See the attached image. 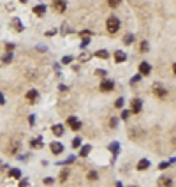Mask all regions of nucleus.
<instances>
[{
  "mask_svg": "<svg viewBox=\"0 0 176 187\" xmlns=\"http://www.w3.org/2000/svg\"><path fill=\"white\" fill-rule=\"evenodd\" d=\"M116 124H118V118H111V120H109V125H111V127H116Z\"/></svg>",
  "mask_w": 176,
  "mask_h": 187,
  "instance_id": "31",
  "label": "nucleus"
},
{
  "mask_svg": "<svg viewBox=\"0 0 176 187\" xmlns=\"http://www.w3.org/2000/svg\"><path fill=\"white\" fill-rule=\"evenodd\" d=\"M129 113H130V111L123 110V111H122V120H127V118H129Z\"/></svg>",
  "mask_w": 176,
  "mask_h": 187,
  "instance_id": "29",
  "label": "nucleus"
},
{
  "mask_svg": "<svg viewBox=\"0 0 176 187\" xmlns=\"http://www.w3.org/2000/svg\"><path fill=\"white\" fill-rule=\"evenodd\" d=\"M4 102H5V99H4V95L0 94V104H4Z\"/></svg>",
  "mask_w": 176,
  "mask_h": 187,
  "instance_id": "38",
  "label": "nucleus"
},
{
  "mask_svg": "<svg viewBox=\"0 0 176 187\" xmlns=\"http://www.w3.org/2000/svg\"><path fill=\"white\" fill-rule=\"evenodd\" d=\"M34 148H42L44 147V143H42V138H35V140H32V143H30Z\"/></svg>",
  "mask_w": 176,
  "mask_h": 187,
  "instance_id": "15",
  "label": "nucleus"
},
{
  "mask_svg": "<svg viewBox=\"0 0 176 187\" xmlns=\"http://www.w3.org/2000/svg\"><path fill=\"white\" fill-rule=\"evenodd\" d=\"M150 168V161L148 159H141L139 163H137V169L139 171H144V169H148Z\"/></svg>",
  "mask_w": 176,
  "mask_h": 187,
  "instance_id": "10",
  "label": "nucleus"
},
{
  "mask_svg": "<svg viewBox=\"0 0 176 187\" xmlns=\"http://www.w3.org/2000/svg\"><path fill=\"white\" fill-rule=\"evenodd\" d=\"M116 187H123L122 186V182H116Z\"/></svg>",
  "mask_w": 176,
  "mask_h": 187,
  "instance_id": "39",
  "label": "nucleus"
},
{
  "mask_svg": "<svg viewBox=\"0 0 176 187\" xmlns=\"http://www.w3.org/2000/svg\"><path fill=\"white\" fill-rule=\"evenodd\" d=\"M108 4H109L111 7H116L118 4H120V0H108Z\"/></svg>",
  "mask_w": 176,
  "mask_h": 187,
  "instance_id": "28",
  "label": "nucleus"
},
{
  "mask_svg": "<svg viewBox=\"0 0 176 187\" xmlns=\"http://www.w3.org/2000/svg\"><path fill=\"white\" fill-rule=\"evenodd\" d=\"M27 99H28L30 102H35V101L39 99V92H37V90H28V92H27Z\"/></svg>",
  "mask_w": 176,
  "mask_h": 187,
  "instance_id": "8",
  "label": "nucleus"
},
{
  "mask_svg": "<svg viewBox=\"0 0 176 187\" xmlns=\"http://www.w3.org/2000/svg\"><path fill=\"white\" fill-rule=\"evenodd\" d=\"M51 131H53V134H55V136H62V134H63V125L55 124V125L51 127Z\"/></svg>",
  "mask_w": 176,
  "mask_h": 187,
  "instance_id": "14",
  "label": "nucleus"
},
{
  "mask_svg": "<svg viewBox=\"0 0 176 187\" xmlns=\"http://www.w3.org/2000/svg\"><path fill=\"white\" fill-rule=\"evenodd\" d=\"M27 186H28V178H23L20 182V187H27Z\"/></svg>",
  "mask_w": 176,
  "mask_h": 187,
  "instance_id": "33",
  "label": "nucleus"
},
{
  "mask_svg": "<svg viewBox=\"0 0 176 187\" xmlns=\"http://www.w3.org/2000/svg\"><path fill=\"white\" fill-rule=\"evenodd\" d=\"M9 177H13V178H20V177H21V171H20V169H16V168L11 169V171H9Z\"/></svg>",
  "mask_w": 176,
  "mask_h": 187,
  "instance_id": "18",
  "label": "nucleus"
},
{
  "mask_svg": "<svg viewBox=\"0 0 176 187\" xmlns=\"http://www.w3.org/2000/svg\"><path fill=\"white\" fill-rule=\"evenodd\" d=\"M88 44H90V39H88V37H85V39H83V42H81V48H86Z\"/></svg>",
  "mask_w": 176,
  "mask_h": 187,
  "instance_id": "26",
  "label": "nucleus"
},
{
  "mask_svg": "<svg viewBox=\"0 0 176 187\" xmlns=\"http://www.w3.org/2000/svg\"><path fill=\"white\" fill-rule=\"evenodd\" d=\"M44 13H46V5H44V4H41V5H35V7H34V14L42 16Z\"/></svg>",
  "mask_w": 176,
  "mask_h": 187,
  "instance_id": "13",
  "label": "nucleus"
},
{
  "mask_svg": "<svg viewBox=\"0 0 176 187\" xmlns=\"http://www.w3.org/2000/svg\"><path fill=\"white\" fill-rule=\"evenodd\" d=\"M132 113H141V108H143V102L141 99H132Z\"/></svg>",
  "mask_w": 176,
  "mask_h": 187,
  "instance_id": "6",
  "label": "nucleus"
},
{
  "mask_svg": "<svg viewBox=\"0 0 176 187\" xmlns=\"http://www.w3.org/2000/svg\"><path fill=\"white\" fill-rule=\"evenodd\" d=\"M139 79H141V74H139V76H134V78H132V83H136V81H139Z\"/></svg>",
  "mask_w": 176,
  "mask_h": 187,
  "instance_id": "36",
  "label": "nucleus"
},
{
  "mask_svg": "<svg viewBox=\"0 0 176 187\" xmlns=\"http://www.w3.org/2000/svg\"><path fill=\"white\" fill-rule=\"evenodd\" d=\"M14 50V44H7V51H13Z\"/></svg>",
  "mask_w": 176,
  "mask_h": 187,
  "instance_id": "37",
  "label": "nucleus"
},
{
  "mask_svg": "<svg viewBox=\"0 0 176 187\" xmlns=\"http://www.w3.org/2000/svg\"><path fill=\"white\" fill-rule=\"evenodd\" d=\"M115 60H116L118 64H122V62H125V60H127V55H125L123 51H120V50H118V51H115Z\"/></svg>",
  "mask_w": 176,
  "mask_h": 187,
  "instance_id": "11",
  "label": "nucleus"
},
{
  "mask_svg": "<svg viewBox=\"0 0 176 187\" xmlns=\"http://www.w3.org/2000/svg\"><path fill=\"white\" fill-rule=\"evenodd\" d=\"M106 27H108V32L115 34V32H118V28H120V19L116 16H109L108 21H106Z\"/></svg>",
  "mask_w": 176,
  "mask_h": 187,
  "instance_id": "1",
  "label": "nucleus"
},
{
  "mask_svg": "<svg viewBox=\"0 0 176 187\" xmlns=\"http://www.w3.org/2000/svg\"><path fill=\"white\" fill-rule=\"evenodd\" d=\"M11 58H13V55H11V53H7V55L4 56V62H11Z\"/></svg>",
  "mask_w": 176,
  "mask_h": 187,
  "instance_id": "35",
  "label": "nucleus"
},
{
  "mask_svg": "<svg viewBox=\"0 0 176 187\" xmlns=\"http://www.w3.org/2000/svg\"><path fill=\"white\" fill-rule=\"evenodd\" d=\"M53 182H55V180H53V178H49V177H48V178H44V184H46V186H53Z\"/></svg>",
  "mask_w": 176,
  "mask_h": 187,
  "instance_id": "30",
  "label": "nucleus"
},
{
  "mask_svg": "<svg viewBox=\"0 0 176 187\" xmlns=\"http://www.w3.org/2000/svg\"><path fill=\"white\" fill-rule=\"evenodd\" d=\"M51 152H53V154H62V152H63V145H62L60 141L51 143Z\"/></svg>",
  "mask_w": 176,
  "mask_h": 187,
  "instance_id": "9",
  "label": "nucleus"
},
{
  "mask_svg": "<svg viewBox=\"0 0 176 187\" xmlns=\"http://www.w3.org/2000/svg\"><path fill=\"white\" fill-rule=\"evenodd\" d=\"M65 0H53V9L57 11V13H63L65 11Z\"/></svg>",
  "mask_w": 176,
  "mask_h": 187,
  "instance_id": "5",
  "label": "nucleus"
},
{
  "mask_svg": "<svg viewBox=\"0 0 176 187\" xmlns=\"http://www.w3.org/2000/svg\"><path fill=\"white\" fill-rule=\"evenodd\" d=\"M20 2H23V4H25V2H28V0H20Z\"/></svg>",
  "mask_w": 176,
  "mask_h": 187,
  "instance_id": "40",
  "label": "nucleus"
},
{
  "mask_svg": "<svg viewBox=\"0 0 176 187\" xmlns=\"http://www.w3.org/2000/svg\"><path fill=\"white\" fill-rule=\"evenodd\" d=\"M90 150H92V147H90V145H85V147H81V152H79V155H81V157H86V155L90 154Z\"/></svg>",
  "mask_w": 176,
  "mask_h": 187,
  "instance_id": "17",
  "label": "nucleus"
},
{
  "mask_svg": "<svg viewBox=\"0 0 176 187\" xmlns=\"http://www.w3.org/2000/svg\"><path fill=\"white\" fill-rule=\"evenodd\" d=\"M81 141H83L81 138H74V140H72V147H76V148H78V147H81Z\"/></svg>",
  "mask_w": 176,
  "mask_h": 187,
  "instance_id": "21",
  "label": "nucleus"
},
{
  "mask_svg": "<svg viewBox=\"0 0 176 187\" xmlns=\"http://www.w3.org/2000/svg\"><path fill=\"white\" fill-rule=\"evenodd\" d=\"M169 164H173V161H169V163H162L158 168H160V169H166V168H169Z\"/></svg>",
  "mask_w": 176,
  "mask_h": 187,
  "instance_id": "27",
  "label": "nucleus"
},
{
  "mask_svg": "<svg viewBox=\"0 0 176 187\" xmlns=\"http://www.w3.org/2000/svg\"><path fill=\"white\" fill-rule=\"evenodd\" d=\"M139 51H143V53H144V51H148V42H146V41H143V42H141V48H139Z\"/></svg>",
  "mask_w": 176,
  "mask_h": 187,
  "instance_id": "22",
  "label": "nucleus"
},
{
  "mask_svg": "<svg viewBox=\"0 0 176 187\" xmlns=\"http://www.w3.org/2000/svg\"><path fill=\"white\" fill-rule=\"evenodd\" d=\"M67 125H69L72 131H79V129H81V122H79L76 117H69V118H67Z\"/></svg>",
  "mask_w": 176,
  "mask_h": 187,
  "instance_id": "2",
  "label": "nucleus"
},
{
  "mask_svg": "<svg viewBox=\"0 0 176 187\" xmlns=\"http://www.w3.org/2000/svg\"><path fill=\"white\" fill-rule=\"evenodd\" d=\"M118 148H120V147H118V143H111V145H109V150H111L113 154H118Z\"/></svg>",
  "mask_w": 176,
  "mask_h": 187,
  "instance_id": "20",
  "label": "nucleus"
},
{
  "mask_svg": "<svg viewBox=\"0 0 176 187\" xmlns=\"http://www.w3.org/2000/svg\"><path fill=\"white\" fill-rule=\"evenodd\" d=\"M158 186L160 187H171L173 186V178H171V177H162V178L158 180Z\"/></svg>",
  "mask_w": 176,
  "mask_h": 187,
  "instance_id": "7",
  "label": "nucleus"
},
{
  "mask_svg": "<svg viewBox=\"0 0 176 187\" xmlns=\"http://www.w3.org/2000/svg\"><path fill=\"white\" fill-rule=\"evenodd\" d=\"M62 62H63V64H71V62H72V56H63Z\"/></svg>",
  "mask_w": 176,
  "mask_h": 187,
  "instance_id": "32",
  "label": "nucleus"
},
{
  "mask_svg": "<svg viewBox=\"0 0 176 187\" xmlns=\"http://www.w3.org/2000/svg\"><path fill=\"white\" fill-rule=\"evenodd\" d=\"M88 178H90V180H97L99 178L97 171H90V173H88Z\"/></svg>",
  "mask_w": 176,
  "mask_h": 187,
  "instance_id": "24",
  "label": "nucleus"
},
{
  "mask_svg": "<svg viewBox=\"0 0 176 187\" xmlns=\"http://www.w3.org/2000/svg\"><path fill=\"white\" fill-rule=\"evenodd\" d=\"M67 177H69V169H63V171H62V177H60V180H62V182H65V180H67Z\"/></svg>",
  "mask_w": 176,
  "mask_h": 187,
  "instance_id": "23",
  "label": "nucleus"
},
{
  "mask_svg": "<svg viewBox=\"0 0 176 187\" xmlns=\"http://www.w3.org/2000/svg\"><path fill=\"white\" fill-rule=\"evenodd\" d=\"M95 56L102 58V60H106V58H109V53H108L106 50H99V51H95Z\"/></svg>",
  "mask_w": 176,
  "mask_h": 187,
  "instance_id": "16",
  "label": "nucleus"
},
{
  "mask_svg": "<svg viewBox=\"0 0 176 187\" xmlns=\"http://www.w3.org/2000/svg\"><path fill=\"white\" fill-rule=\"evenodd\" d=\"M123 102H125V101H123V97H120V99H116L115 106H116V108H122V106H123Z\"/></svg>",
  "mask_w": 176,
  "mask_h": 187,
  "instance_id": "25",
  "label": "nucleus"
},
{
  "mask_svg": "<svg viewBox=\"0 0 176 187\" xmlns=\"http://www.w3.org/2000/svg\"><path fill=\"white\" fill-rule=\"evenodd\" d=\"M95 74H97V76H106V71H104V69H97Z\"/></svg>",
  "mask_w": 176,
  "mask_h": 187,
  "instance_id": "34",
  "label": "nucleus"
},
{
  "mask_svg": "<svg viewBox=\"0 0 176 187\" xmlns=\"http://www.w3.org/2000/svg\"><path fill=\"white\" fill-rule=\"evenodd\" d=\"M153 90H155V94L158 95V97H162V99H164V97H167V90H164L160 85H155V88H153Z\"/></svg>",
  "mask_w": 176,
  "mask_h": 187,
  "instance_id": "12",
  "label": "nucleus"
},
{
  "mask_svg": "<svg viewBox=\"0 0 176 187\" xmlns=\"http://www.w3.org/2000/svg\"><path fill=\"white\" fill-rule=\"evenodd\" d=\"M132 39H134L132 34H127V36L123 37V42H125V44H130V42H132Z\"/></svg>",
  "mask_w": 176,
  "mask_h": 187,
  "instance_id": "19",
  "label": "nucleus"
},
{
  "mask_svg": "<svg viewBox=\"0 0 176 187\" xmlns=\"http://www.w3.org/2000/svg\"><path fill=\"white\" fill-rule=\"evenodd\" d=\"M150 73H152V65H150L148 62H141V64H139V74L148 76Z\"/></svg>",
  "mask_w": 176,
  "mask_h": 187,
  "instance_id": "4",
  "label": "nucleus"
},
{
  "mask_svg": "<svg viewBox=\"0 0 176 187\" xmlns=\"http://www.w3.org/2000/svg\"><path fill=\"white\" fill-rule=\"evenodd\" d=\"M113 88H115L113 79H104V81L100 83V90H102V92H111Z\"/></svg>",
  "mask_w": 176,
  "mask_h": 187,
  "instance_id": "3",
  "label": "nucleus"
}]
</instances>
